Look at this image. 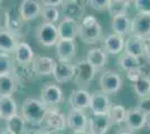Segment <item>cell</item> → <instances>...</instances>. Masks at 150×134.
I'll list each match as a JSON object with an SVG mask.
<instances>
[{"mask_svg":"<svg viewBox=\"0 0 150 134\" xmlns=\"http://www.w3.org/2000/svg\"><path fill=\"white\" fill-rule=\"evenodd\" d=\"M47 112V106L37 98H25L21 104V116L31 125H42Z\"/></svg>","mask_w":150,"mask_h":134,"instance_id":"obj_1","label":"cell"},{"mask_svg":"<svg viewBox=\"0 0 150 134\" xmlns=\"http://www.w3.org/2000/svg\"><path fill=\"white\" fill-rule=\"evenodd\" d=\"M79 37L84 44H96L102 37V27L98 19L88 15L80 21Z\"/></svg>","mask_w":150,"mask_h":134,"instance_id":"obj_2","label":"cell"},{"mask_svg":"<svg viewBox=\"0 0 150 134\" xmlns=\"http://www.w3.org/2000/svg\"><path fill=\"white\" fill-rule=\"evenodd\" d=\"M43 125L45 126V130H48L52 133L62 132L67 126L66 116L57 107H47Z\"/></svg>","mask_w":150,"mask_h":134,"instance_id":"obj_3","label":"cell"},{"mask_svg":"<svg viewBox=\"0 0 150 134\" xmlns=\"http://www.w3.org/2000/svg\"><path fill=\"white\" fill-rule=\"evenodd\" d=\"M36 39L39 44L46 47H52L56 45L59 39L57 27L54 24L42 22L36 29Z\"/></svg>","mask_w":150,"mask_h":134,"instance_id":"obj_4","label":"cell"},{"mask_svg":"<svg viewBox=\"0 0 150 134\" xmlns=\"http://www.w3.org/2000/svg\"><path fill=\"white\" fill-rule=\"evenodd\" d=\"M131 35L146 41L150 40V13H138L131 20Z\"/></svg>","mask_w":150,"mask_h":134,"instance_id":"obj_5","label":"cell"},{"mask_svg":"<svg viewBox=\"0 0 150 134\" xmlns=\"http://www.w3.org/2000/svg\"><path fill=\"white\" fill-rule=\"evenodd\" d=\"M123 85L122 77L114 70H105L100 77L101 91L105 94H117Z\"/></svg>","mask_w":150,"mask_h":134,"instance_id":"obj_6","label":"cell"},{"mask_svg":"<svg viewBox=\"0 0 150 134\" xmlns=\"http://www.w3.org/2000/svg\"><path fill=\"white\" fill-rule=\"evenodd\" d=\"M63 100V89L55 83L48 82L43 86L40 93V101L47 107H56Z\"/></svg>","mask_w":150,"mask_h":134,"instance_id":"obj_7","label":"cell"},{"mask_svg":"<svg viewBox=\"0 0 150 134\" xmlns=\"http://www.w3.org/2000/svg\"><path fill=\"white\" fill-rule=\"evenodd\" d=\"M98 70L94 68L92 65L88 63L86 59L81 60L75 64V76L74 81L76 84L86 86L88 83H91L95 77Z\"/></svg>","mask_w":150,"mask_h":134,"instance_id":"obj_8","label":"cell"},{"mask_svg":"<svg viewBox=\"0 0 150 134\" xmlns=\"http://www.w3.org/2000/svg\"><path fill=\"white\" fill-rule=\"evenodd\" d=\"M147 123V113L140 107H131L127 109L125 116V128L129 131H138L142 128Z\"/></svg>","mask_w":150,"mask_h":134,"instance_id":"obj_9","label":"cell"},{"mask_svg":"<svg viewBox=\"0 0 150 134\" xmlns=\"http://www.w3.org/2000/svg\"><path fill=\"white\" fill-rule=\"evenodd\" d=\"M111 101L109 95L102 91H95L91 94V104L90 109L93 115H104L108 114L111 107Z\"/></svg>","mask_w":150,"mask_h":134,"instance_id":"obj_10","label":"cell"},{"mask_svg":"<svg viewBox=\"0 0 150 134\" xmlns=\"http://www.w3.org/2000/svg\"><path fill=\"white\" fill-rule=\"evenodd\" d=\"M66 124L71 130L75 131H86L88 125V117L83 109L71 107L66 115Z\"/></svg>","mask_w":150,"mask_h":134,"instance_id":"obj_11","label":"cell"},{"mask_svg":"<svg viewBox=\"0 0 150 134\" xmlns=\"http://www.w3.org/2000/svg\"><path fill=\"white\" fill-rule=\"evenodd\" d=\"M55 60L50 56H43V55H35L31 63V68L34 74L39 76H50L53 75L54 67H55Z\"/></svg>","mask_w":150,"mask_h":134,"instance_id":"obj_12","label":"cell"},{"mask_svg":"<svg viewBox=\"0 0 150 134\" xmlns=\"http://www.w3.org/2000/svg\"><path fill=\"white\" fill-rule=\"evenodd\" d=\"M43 5L39 0H23L19 6V13L24 21H30L40 16Z\"/></svg>","mask_w":150,"mask_h":134,"instance_id":"obj_13","label":"cell"},{"mask_svg":"<svg viewBox=\"0 0 150 134\" xmlns=\"http://www.w3.org/2000/svg\"><path fill=\"white\" fill-rule=\"evenodd\" d=\"M53 76L57 83H67L75 76V64L69 62H56Z\"/></svg>","mask_w":150,"mask_h":134,"instance_id":"obj_14","label":"cell"},{"mask_svg":"<svg viewBox=\"0 0 150 134\" xmlns=\"http://www.w3.org/2000/svg\"><path fill=\"white\" fill-rule=\"evenodd\" d=\"M79 29H80V22L69 17H64L59 22V25L57 26L59 39L74 40L76 37H79Z\"/></svg>","mask_w":150,"mask_h":134,"instance_id":"obj_15","label":"cell"},{"mask_svg":"<svg viewBox=\"0 0 150 134\" xmlns=\"http://www.w3.org/2000/svg\"><path fill=\"white\" fill-rule=\"evenodd\" d=\"M146 40L139 38L134 35H130L125 40V53L134 57L141 58L146 56Z\"/></svg>","mask_w":150,"mask_h":134,"instance_id":"obj_16","label":"cell"},{"mask_svg":"<svg viewBox=\"0 0 150 134\" xmlns=\"http://www.w3.org/2000/svg\"><path fill=\"white\" fill-rule=\"evenodd\" d=\"M111 123L109 121L108 115H92L88 119V131L91 134H106Z\"/></svg>","mask_w":150,"mask_h":134,"instance_id":"obj_17","label":"cell"},{"mask_svg":"<svg viewBox=\"0 0 150 134\" xmlns=\"http://www.w3.org/2000/svg\"><path fill=\"white\" fill-rule=\"evenodd\" d=\"M56 53L59 62H69L76 53L75 41L71 39H58L56 44Z\"/></svg>","mask_w":150,"mask_h":134,"instance_id":"obj_18","label":"cell"},{"mask_svg":"<svg viewBox=\"0 0 150 134\" xmlns=\"http://www.w3.org/2000/svg\"><path fill=\"white\" fill-rule=\"evenodd\" d=\"M69 103L73 109H90L91 104V93L82 88H77L72 91L69 95Z\"/></svg>","mask_w":150,"mask_h":134,"instance_id":"obj_19","label":"cell"},{"mask_svg":"<svg viewBox=\"0 0 150 134\" xmlns=\"http://www.w3.org/2000/svg\"><path fill=\"white\" fill-rule=\"evenodd\" d=\"M112 29L114 34L119 35L122 38L130 36L131 35V19L129 18V16L127 13L113 17Z\"/></svg>","mask_w":150,"mask_h":134,"instance_id":"obj_20","label":"cell"},{"mask_svg":"<svg viewBox=\"0 0 150 134\" xmlns=\"http://www.w3.org/2000/svg\"><path fill=\"white\" fill-rule=\"evenodd\" d=\"M125 38L120 37L117 34L108 35L103 41V49L111 55H118L122 51H125Z\"/></svg>","mask_w":150,"mask_h":134,"instance_id":"obj_21","label":"cell"},{"mask_svg":"<svg viewBox=\"0 0 150 134\" xmlns=\"http://www.w3.org/2000/svg\"><path fill=\"white\" fill-rule=\"evenodd\" d=\"M63 6V13H65V17H69L72 19L80 21L84 17V6L79 0H67L64 2Z\"/></svg>","mask_w":150,"mask_h":134,"instance_id":"obj_22","label":"cell"},{"mask_svg":"<svg viewBox=\"0 0 150 134\" xmlns=\"http://www.w3.org/2000/svg\"><path fill=\"white\" fill-rule=\"evenodd\" d=\"M86 60L93 66L96 70L103 68L108 63V53L103 48L95 47L90 49L86 55Z\"/></svg>","mask_w":150,"mask_h":134,"instance_id":"obj_23","label":"cell"},{"mask_svg":"<svg viewBox=\"0 0 150 134\" xmlns=\"http://www.w3.org/2000/svg\"><path fill=\"white\" fill-rule=\"evenodd\" d=\"M18 46L17 37L8 32L7 29L0 30V53H6V54H13L16 51V48Z\"/></svg>","mask_w":150,"mask_h":134,"instance_id":"obj_24","label":"cell"},{"mask_svg":"<svg viewBox=\"0 0 150 134\" xmlns=\"http://www.w3.org/2000/svg\"><path fill=\"white\" fill-rule=\"evenodd\" d=\"M35 57L34 51L29 45L21 41L18 43V46L15 51V59L19 65H29L33 63V59Z\"/></svg>","mask_w":150,"mask_h":134,"instance_id":"obj_25","label":"cell"},{"mask_svg":"<svg viewBox=\"0 0 150 134\" xmlns=\"http://www.w3.org/2000/svg\"><path fill=\"white\" fill-rule=\"evenodd\" d=\"M18 114L17 103L13 98V96L0 97V116L4 120H9L15 115Z\"/></svg>","mask_w":150,"mask_h":134,"instance_id":"obj_26","label":"cell"},{"mask_svg":"<svg viewBox=\"0 0 150 134\" xmlns=\"http://www.w3.org/2000/svg\"><path fill=\"white\" fill-rule=\"evenodd\" d=\"M17 91V82L13 74L0 75V97L13 96Z\"/></svg>","mask_w":150,"mask_h":134,"instance_id":"obj_27","label":"cell"},{"mask_svg":"<svg viewBox=\"0 0 150 134\" xmlns=\"http://www.w3.org/2000/svg\"><path fill=\"white\" fill-rule=\"evenodd\" d=\"M24 22L25 21L19 13V9L16 10V8H11L10 10H8V24H7L8 32H10L17 37V35L21 30V27H23Z\"/></svg>","mask_w":150,"mask_h":134,"instance_id":"obj_28","label":"cell"},{"mask_svg":"<svg viewBox=\"0 0 150 134\" xmlns=\"http://www.w3.org/2000/svg\"><path fill=\"white\" fill-rule=\"evenodd\" d=\"M108 117L111 125H120L125 123V116H127V109L123 105L120 104H114L111 105V107L108 112Z\"/></svg>","mask_w":150,"mask_h":134,"instance_id":"obj_29","label":"cell"},{"mask_svg":"<svg viewBox=\"0 0 150 134\" xmlns=\"http://www.w3.org/2000/svg\"><path fill=\"white\" fill-rule=\"evenodd\" d=\"M7 128L13 134H26V124L27 122L21 115H15L13 117H10L9 120L6 121Z\"/></svg>","mask_w":150,"mask_h":134,"instance_id":"obj_30","label":"cell"},{"mask_svg":"<svg viewBox=\"0 0 150 134\" xmlns=\"http://www.w3.org/2000/svg\"><path fill=\"white\" fill-rule=\"evenodd\" d=\"M134 92L141 100L150 96V76L144 75L133 83Z\"/></svg>","mask_w":150,"mask_h":134,"instance_id":"obj_31","label":"cell"},{"mask_svg":"<svg viewBox=\"0 0 150 134\" xmlns=\"http://www.w3.org/2000/svg\"><path fill=\"white\" fill-rule=\"evenodd\" d=\"M130 2L131 0H110L108 11L112 16V18L119 15H125L130 6Z\"/></svg>","mask_w":150,"mask_h":134,"instance_id":"obj_32","label":"cell"},{"mask_svg":"<svg viewBox=\"0 0 150 134\" xmlns=\"http://www.w3.org/2000/svg\"><path fill=\"white\" fill-rule=\"evenodd\" d=\"M119 64L121 68L125 70V73L130 72L132 69L141 68V59L138 57H134L129 54H123L119 59Z\"/></svg>","mask_w":150,"mask_h":134,"instance_id":"obj_33","label":"cell"},{"mask_svg":"<svg viewBox=\"0 0 150 134\" xmlns=\"http://www.w3.org/2000/svg\"><path fill=\"white\" fill-rule=\"evenodd\" d=\"M13 77L16 79V82H19V83H24V82H27L30 76L34 74L33 72V68H29V65H19L17 64V66H13Z\"/></svg>","mask_w":150,"mask_h":134,"instance_id":"obj_34","label":"cell"},{"mask_svg":"<svg viewBox=\"0 0 150 134\" xmlns=\"http://www.w3.org/2000/svg\"><path fill=\"white\" fill-rule=\"evenodd\" d=\"M42 17L44 19V22H50V24H54L57 20L59 19V10L56 7H47L43 6L42 9Z\"/></svg>","mask_w":150,"mask_h":134,"instance_id":"obj_35","label":"cell"},{"mask_svg":"<svg viewBox=\"0 0 150 134\" xmlns=\"http://www.w3.org/2000/svg\"><path fill=\"white\" fill-rule=\"evenodd\" d=\"M13 64L9 54L0 53V75L13 74Z\"/></svg>","mask_w":150,"mask_h":134,"instance_id":"obj_36","label":"cell"},{"mask_svg":"<svg viewBox=\"0 0 150 134\" xmlns=\"http://www.w3.org/2000/svg\"><path fill=\"white\" fill-rule=\"evenodd\" d=\"M133 5L138 13H150V0H133Z\"/></svg>","mask_w":150,"mask_h":134,"instance_id":"obj_37","label":"cell"},{"mask_svg":"<svg viewBox=\"0 0 150 134\" xmlns=\"http://www.w3.org/2000/svg\"><path fill=\"white\" fill-rule=\"evenodd\" d=\"M88 5L95 10H105L109 7L110 0H88Z\"/></svg>","mask_w":150,"mask_h":134,"instance_id":"obj_38","label":"cell"},{"mask_svg":"<svg viewBox=\"0 0 150 134\" xmlns=\"http://www.w3.org/2000/svg\"><path fill=\"white\" fill-rule=\"evenodd\" d=\"M7 24H8V10H6L0 5V30L7 29Z\"/></svg>","mask_w":150,"mask_h":134,"instance_id":"obj_39","label":"cell"},{"mask_svg":"<svg viewBox=\"0 0 150 134\" xmlns=\"http://www.w3.org/2000/svg\"><path fill=\"white\" fill-rule=\"evenodd\" d=\"M144 72H142V67L141 68H137V69H132L130 72H128L127 73V77H128V79L129 81H131V82H137L138 79L140 78L141 76H144Z\"/></svg>","mask_w":150,"mask_h":134,"instance_id":"obj_40","label":"cell"},{"mask_svg":"<svg viewBox=\"0 0 150 134\" xmlns=\"http://www.w3.org/2000/svg\"><path fill=\"white\" fill-rule=\"evenodd\" d=\"M42 5L43 6H47V7H58L62 6L64 4V0H40Z\"/></svg>","mask_w":150,"mask_h":134,"instance_id":"obj_41","label":"cell"},{"mask_svg":"<svg viewBox=\"0 0 150 134\" xmlns=\"http://www.w3.org/2000/svg\"><path fill=\"white\" fill-rule=\"evenodd\" d=\"M146 56L150 58V40L147 41V46H146Z\"/></svg>","mask_w":150,"mask_h":134,"instance_id":"obj_42","label":"cell"},{"mask_svg":"<svg viewBox=\"0 0 150 134\" xmlns=\"http://www.w3.org/2000/svg\"><path fill=\"white\" fill-rule=\"evenodd\" d=\"M36 134H53L52 132H50L48 130H45V128H43V130H39V131H37L36 132Z\"/></svg>","mask_w":150,"mask_h":134,"instance_id":"obj_43","label":"cell"},{"mask_svg":"<svg viewBox=\"0 0 150 134\" xmlns=\"http://www.w3.org/2000/svg\"><path fill=\"white\" fill-rule=\"evenodd\" d=\"M0 134H13L7 128H0Z\"/></svg>","mask_w":150,"mask_h":134,"instance_id":"obj_44","label":"cell"},{"mask_svg":"<svg viewBox=\"0 0 150 134\" xmlns=\"http://www.w3.org/2000/svg\"><path fill=\"white\" fill-rule=\"evenodd\" d=\"M117 134H133V133H132L131 131H129V130H121Z\"/></svg>","mask_w":150,"mask_h":134,"instance_id":"obj_45","label":"cell"},{"mask_svg":"<svg viewBox=\"0 0 150 134\" xmlns=\"http://www.w3.org/2000/svg\"><path fill=\"white\" fill-rule=\"evenodd\" d=\"M73 134H91V133L86 130V131H75V132H73Z\"/></svg>","mask_w":150,"mask_h":134,"instance_id":"obj_46","label":"cell"},{"mask_svg":"<svg viewBox=\"0 0 150 134\" xmlns=\"http://www.w3.org/2000/svg\"><path fill=\"white\" fill-rule=\"evenodd\" d=\"M146 125L150 128V113L147 114V123H146Z\"/></svg>","mask_w":150,"mask_h":134,"instance_id":"obj_47","label":"cell"},{"mask_svg":"<svg viewBox=\"0 0 150 134\" xmlns=\"http://www.w3.org/2000/svg\"><path fill=\"white\" fill-rule=\"evenodd\" d=\"M2 1H4V0H0V5H1V2H2Z\"/></svg>","mask_w":150,"mask_h":134,"instance_id":"obj_48","label":"cell"},{"mask_svg":"<svg viewBox=\"0 0 150 134\" xmlns=\"http://www.w3.org/2000/svg\"><path fill=\"white\" fill-rule=\"evenodd\" d=\"M0 120H1V116H0Z\"/></svg>","mask_w":150,"mask_h":134,"instance_id":"obj_49","label":"cell"},{"mask_svg":"<svg viewBox=\"0 0 150 134\" xmlns=\"http://www.w3.org/2000/svg\"><path fill=\"white\" fill-rule=\"evenodd\" d=\"M131 1H133V0H131Z\"/></svg>","mask_w":150,"mask_h":134,"instance_id":"obj_50","label":"cell"}]
</instances>
